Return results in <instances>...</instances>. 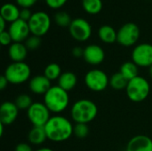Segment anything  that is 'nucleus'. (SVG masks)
<instances>
[{
	"mask_svg": "<svg viewBox=\"0 0 152 151\" xmlns=\"http://www.w3.org/2000/svg\"><path fill=\"white\" fill-rule=\"evenodd\" d=\"M73 134L78 139H85L89 134V127L86 124H76Z\"/></svg>",
	"mask_w": 152,
	"mask_h": 151,
	"instance_id": "28",
	"label": "nucleus"
},
{
	"mask_svg": "<svg viewBox=\"0 0 152 151\" xmlns=\"http://www.w3.org/2000/svg\"><path fill=\"white\" fill-rule=\"evenodd\" d=\"M140 37V28L133 22L124 24L118 31L117 42L126 47L133 46Z\"/></svg>",
	"mask_w": 152,
	"mask_h": 151,
	"instance_id": "8",
	"label": "nucleus"
},
{
	"mask_svg": "<svg viewBox=\"0 0 152 151\" xmlns=\"http://www.w3.org/2000/svg\"><path fill=\"white\" fill-rule=\"evenodd\" d=\"M98 114L96 104L88 99L77 101L71 107V118L76 124H88L92 122Z\"/></svg>",
	"mask_w": 152,
	"mask_h": 151,
	"instance_id": "2",
	"label": "nucleus"
},
{
	"mask_svg": "<svg viewBox=\"0 0 152 151\" xmlns=\"http://www.w3.org/2000/svg\"><path fill=\"white\" fill-rule=\"evenodd\" d=\"M20 10L12 3L4 4L0 10V17L4 19L7 22H13L20 19Z\"/></svg>",
	"mask_w": 152,
	"mask_h": 151,
	"instance_id": "18",
	"label": "nucleus"
},
{
	"mask_svg": "<svg viewBox=\"0 0 152 151\" xmlns=\"http://www.w3.org/2000/svg\"><path fill=\"white\" fill-rule=\"evenodd\" d=\"M0 42L2 44V45L4 46H6V45H11L12 42L13 43L12 41V38L10 35V33L8 31H4V32H1L0 33Z\"/></svg>",
	"mask_w": 152,
	"mask_h": 151,
	"instance_id": "30",
	"label": "nucleus"
},
{
	"mask_svg": "<svg viewBox=\"0 0 152 151\" xmlns=\"http://www.w3.org/2000/svg\"><path fill=\"white\" fill-rule=\"evenodd\" d=\"M77 83V77L71 71L63 72L58 79V85L67 92L73 90L76 87Z\"/></svg>",
	"mask_w": 152,
	"mask_h": 151,
	"instance_id": "19",
	"label": "nucleus"
},
{
	"mask_svg": "<svg viewBox=\"0 0 152 151\" xmlns=\"http://www.w3.org/2000/svg\"><path fill=\"white\" fill-rule=\"evenodd\" d=\"M32 14L33 13H31V12L28 8H22L20 12V19L28 22L30 18L32 17Z\"/></svg>",
	"mask_w": 152,
	"mask_h": 151,
	"instance_id": "32",
	"label": "nucleus"
},
{
	"mask_svg": "<svg viewBox=\"0 0 152 151\" xmlns=\"http://www.w3.org/2000/svg\"><path fill=\"white\" fill-rule=\"evenodd\" d=\"M47 139L44 126H33L28 134V142L33 145H41Z\"/></svg>",
	"mask_w": 152,
	"mask_h": 151,
	"instance_id": "20",
	"label": "nucleus"
},
{
	"mask_svg": "<svg viewBox=\"0 0 152 151\" xmlns=\"http://www.w3.org/2000/svg\"><path fill=\"white\" fill-rule=\"evenodd\" d=\"M54 20L60 27H69L72 22L71 17L66 12H58L54 15Z\"/></svg>",
	"mask_w": 152,
	"mask_h": 151,
	"instance_id": "27",
	"label": "nucleus"
},
{
	"mask_svg": "<svg viewBox=\"0 0 152 151\" xmlns=\"http://www.w3.org/2000/svg\"><path fill=\"white\" fill-rule=\"evenodd\" d=\"M72 54L76 58H80L84 56V49L80 46H76L72 49Z\"/></svg>",
	"mask_w": 152,
	"mask_h": 151,
	"instance_id": "35",
	"label": "nucleus"
},
{
	"mask_svg": "<svg viewBox=\"0 0 152 151\" xmlns=\"http://www.w3.org/2000/svg\"><path fill=\"white\" fill-rule=\"evenodd\" d=\"M41 37L37 36H30L28 37V39L25 41V45L28 48V50H36L37 49L41 44Z\"/></svg>",
	"mask_w": 152,
	"mask_h": 151,
	"instance_id": "29",
	"label": "nucleus"
},
{
	"mask_svg": "<svg viewBox=\"0 0 152 151\" xmlns=\"http://www.w3.org/2000/svg\"><path fill=\"white\" fill-rule=\"evenodd\" d=\"M15 151H32V148L28 143L21 142V143H19L16 146Z\"/></svg>",
	"mask_w": 152,
	"mask_h": 151,
	"instance_id": "34",
	"label": "nucleus"
},
{
	"mask_svg": "<svg viewBox=\"0 0 152 151\" xmlns=\"http://www.w3.org/2000/svg\"><path fill=\"white\" fill-rule=\"evenodd\" d=\"M14 103L16 104L17 108L21 110H25V109L28 110L30 108V106L33 104L31 97L26 93L20 94L14 101Z\"/></svg>",
	"mask_w": 152,
	"mask_h": 151,
	"instance_id": "26",
	"label": "nucleus"
},
{
	"mask_svg": "<svg viewBox=\"0 0 152 151\" xmlns=\"http://www.w3.org/2000/svg\"><path fill=\"white\" fill-rule=\"evenodd\" d=\"M50 110L42 102H34L27 110L28 120L33 126H45L51 118Z\"/></svg>",
	"mask_w": 152,
	"mask_h": 151,
	"instance_id": "9",
	"label": "nucleus"
},
{
	"mask_svg": "<svg viewBox=\"0 0 152 151\" xmlns=\"http://www.w3.org/2000/svg\"><path fill=\"white\" fill-rule=\"evenodd\" d=\"M68 0H45L46 4L52 9H59L62 7Z\"/></svg>",
	"mask_w": 152,
	"mask_h": 151,
	"instance_id": "31",
	"label": "nucleus"
},
{
	"mask_svg": "<svg viewBox=\"0 0 152 151\" xmlns=\"http://www.w3.org/2000/svg\"><path fill=\"white\" fill-rule=\"evenodd\" d=\"M8 32L12 38L13 43H21L28 39L30 34V29L27 21L19 19L11 23Z\"/></svg>",
	"mask_w": 152,
	"mask_h": 151,
	"instance_id": "12",
	"label": "nucleus"
},
{
	"mask_svg": "<svg viewBox=\"0 0 152 151\" xmlns=\"http://www.w3.org/2000/svg\"><path fill=\"white\" fill-rule=\"evenodd\" d=\"M8 80L6 79V77L3 75L1 76L0 77V90H4L6 87H7V85H8Z\"/></svg>",
	"mask_w": 152,
	"mask_h": 151,
	"instance_id": "36",
	"label": "nucleus"
},
{
	"mask_svg": "<svg viewBox=\"0 0 152 151\" xmlns=\"http://www.w3.org/2000/svg\"><path fill=\"white\" fill-rule=\"evenodd\" d=\"M30 91L37 95H45L52 87L51 81L45 75H38L33 77L28 84Z\"/></svg>",
	"mask_w": 152,
	"mask_h": 151,
	"instance_id": "15",
	"label": "nucleus"
},
{
	"mask_svg": "<svg viewBox=\"0 0 152 151\" xmlns=\"http://www.w3.org/2000/svg\"><path fill=\"white\" fill-rule=\"evenodd\" d=\"M44 103L50 112L59 114L64 111L69 106V93L59 85L52 86L44 95Z\"/></svg>",
	"mask_w": 152,
	"mask_h": 151,
	"instance_id": "3",
	"label": "nucleus"
},
{
	"mask_svg": "<svg viewBox=\"0 0 152 151\" xmlns=\"http://www.w3.org/2000/svg\"><path fill=\"white\" fill-rule=\"evenodd\" d=\"M30 33L33 36H45L51 27V19L49 15L42 11L36 12L28 20Z\"/></svg>",
	"mask_w": 152,
	"mask_h": 151,
	"instance_id": "7",
	"label": "nucleus"
},
{
	"mask_svg": "<svg viewBox=\"0 0 152 151\" xmlns=\"http://www.w3.org/2000/svg\"><path fill=\"white\" fill-rule=\"evenodd\" d=\"M119 72L130 81L138 77V66L134 61H126L121 65Z\"/></svg>",
	"mask_w": 152,
	"mask_h": 151,
	"instance_id": "22",
	"label": "nucleus"
},
{
	"mask_svg": "<svg viewBox=\"0 0 152 151\" xmlns=\"http://www.w3.org/2000/svg\"><path fill=\"white\" fill-rule=\"evenodd\" d=\"M149 74H150L151 77L152 78V66H151V67H150V68H149Z\"/></svg>",
	"mask_w": 152,
	"mask_h": 151,
	"instance_id": "39",
	"label": "nucleus"
},
{
	"mask_svg": "<svg viewBox=\"0 0 152 151\" xmlns=\"http://www.w3.org/2000/svg\"><path fill=\"white\" fill-rule=\"evenodd\" d=\"M44 127L47 139L54 142H61L69 140L73 134L74 130L71 122L62 116L51 117Z\"/></svg>",
	"mask_w": 152,
	"mask_h": 151,
	"instance_id": "1",
	"label": "nucleus"
},
{
	"mask_svg": "<svg viewBox=\"0 0 152 151\" xmlns=\"http://www.w3.org/2000/svg\"><path fill=\"white\" fill-rule=\"evenodd\" d=\"M128 82L129 81L120 72L113 74L110 78V85L115 90L126 89Z\"/></svg>",
	"mask_w": 152,
	"mask_h": 151,
	"instance_id": "23",
	"label": "nucleus"
},
{
	"mask_svg": "<svg viewBox=\"0 0 152 151\" xmlns=\"http://www.w3.org/2000/svg\"><path fill=\"white\" fill-rule=\"evenodd\" d=\"M98 36L100 39L106 44H113L117 41L118 32L113 27L110 25H103L98 30Z\"/></svg>",
	"mask_w": 152,
	"mask_h": 151,
	"instance_id": "21",
	"label": "nucleus"
},
{
	"mask_svg": "<svg viewBox=\"0 0 152 151\" xmlns=\"http://www.w3.org/2000/svg\"><path fill=\"white\" fill-rule=\"evenodd\" d=\"M6 20L4 19H3L2 17H0V33L5 31V25H6Z\"/></svg>",
	"mask_w": 152,
	"mask_h": 151,
	"instance_id": "37",
	"label": "nucleus"
},
{
	"mask_svg": "<svg viewBox=\"0 0 152 151\" xmlns=\"http://www.w3.org/2000/svg\"><path fill=\"white\" fill-rule=\"evenodd\" d=\"M69 30L70 36L78 42L88 40L92 35V27L90 23L83 18H76L72 20Z\"/></svg>",
	"mask_w": 152,
	"mask_h": 151,
	"instance_id": "10",
	"label": "nucleus"
},
{
	"mask_svg": "<svg viewBox=\"0 0 152 151\" xmlns=\"http://www.w3.org/2000/svg\"><path fill=\"white\" fill-rule=\"evenodd\" d=\"M31 75L30 67L24 61L12 62L5 69L4 76L12 85H20L27 82Z\"/></svg>",
	"mask_w": 152,
	"mask_h": 151,
	"instance_id": "5",
	"label": "nucleus"
},
{
	"mask_svg": "<svg viewBox=\"0 0 152 151\" xmlns=\"http://www.w3.org/2000/svg\"><path fill=\"white\" fill-rule=\"evenodd\" d=\"M126 151H152V140L146 135H136L128 142Z\"/></svg>",
	"mask_w": 152,
	"mask_h": 151,
	"instance_id": "16",
	"label": "nucleus"
},
{
	"mask_svg": "<svg viewBox=\"0 0 152 151\" xmlns=\"http://www.w3.org/2000/svg\"><path fill=\"white\" fill-rule=\"evenodd\" d=\"M19 109L12 101H4L0 107V123L4 125H12L17 118Z\"/></svg>",
	"mask_w": 152,
	"mask_h": 151,
	"instance_id": "14",
	"label": "nucleus"
},
{
	"mask_svg": "<svg viewBox=\"0 0 152 151\" xmlns=\"http://www.w3.org/2000/svg\"><path fill=\"white\" fill-rule=\"evenodd\" d=\"M36 151H53L52 149H50V148H46V147H45V148H40V149H38V150H37Z\"/></svg>",
	"mask_w": 152,
	"mask_h": 151,
	"instance_id": "38",
	"label": "nucleus"
},
{
	"mask_svg": "<svg viewBox=\"0 0 152 151\" xmlns=\"http://www.w3.org/2000/svg\"><path fill=\"white\" fill-rule=\"evenodd\" d=\"M82 6L84 10L89 14H97L102 9V0H82Z\"/></svg>",
	"mask_w": 152,
	"mask_h": 151,
	"instance_id": "24",
	"label": "nucleus"
},
{
	"mask_svg": "<svg viewBox=\"0 0 152 151\" xmlns=\"http://www.w3.org/2000/svg\"><path fill=\"white\" fill-rule=\"evenodd\" d=\"M37 0H16L17 4H19L20 6H21L22 8H30L31 6H33Z\"/></svg>",
	"mask_w": 152,
	"mask_h": 151,
	"instance_id": "33",
	"label": "nucleus"
},
{
	"mask_svg": "<svg viewBox=\"0 0 152 151\" xmlns=\"http://www.w3.org/2000/svg\"><path fill=\"white\" fill-rule=\"evenodd\" d=\"M8 53L12 62H22L27 57L28 48L26 47L25 44L12 43L9 46Z\"/></svg>",
	"mask_w": 152,
	"mask_h": 151,
	"instance_id": "17",
	"label": "nucleus"
},
{
	"mask_svg": "<svg viewBox=\"0 0 152 151\" xmlns=\"http://www.w3.org/2000/svg\"><path fill=\"white\" fill-rule=\"evenodd\" d=\"M126 91L130 101L133 102H142L148 98L151 85L146 78L138 76L128 82Z\"/></svg>",
	"mask_w": 152,
	"mask_h": 151,
	"instance_id": "4",
	"label": "nucleus"
},
{
	"mask_svg": "<svg viewBox=\"0 0 152 151\" xmlns=\"http://www.w3.org/2000/svg\"><path fill=\"white\" fill-rule=\"evenodd\" d=\"M61 69L60 67L59 64L57 63H50L48 64L44 71V75L50 80V81H53V80H58L59 77L61 75Z\"/></svg>",
	"mask_w": 152,
	"mask_h": 151,
	"instance_id": "25",
	"label": "nucleus"
},
{
	"mask_svg": "<svg viewBox=\"0 0 152 151\" xmlns=\"http://www.w3.org/2000/svg\"><path fill=\"white\" fill-rule=\"evenodd\" d=\"M85 83L88 89L93 92H102L110 85V78L107 74L98 69L89 70L85 76Z\"/></svg>",
	"mask_w": 152,
	"mask_h": 151,
	"instance_id": "6",
	"label": "nucleus"
},
{
	"mask_svg": "<svg viewBox=\"0 0 152 151\" xmlns=\"http://www.w3.org/2000/svg\"><path fill=\"white\" fill-rule=\"evenodd\" d=\"M132 61H134L138 67H151L152 44L143 43L136 45L132 52Z\"/></svg>",
	"mask_w": 152,
	"mask_h": 151,
	"instance_id": "11",
	"label": "nucleus"
},
{
	"mask_svg": "<svg viewBox=\"0 0 152 151\" xmlns=\"http://www.w3.org/2000/svg\"><path fill=\"white\" fill-rule=\"evenodd\" d=\"M84 60L90 65H99L105 59L103 49L98 44H89L84 49Z\"/></svg>",
	"mask_w": 152,
	"mask_h": 151,
	"instance_id": "13",
	"label": "nucleus"
}]
</instances>
